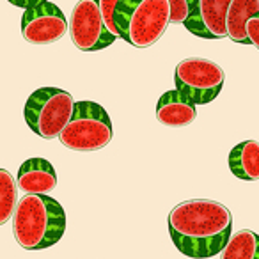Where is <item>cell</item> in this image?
Segmentation results:
<instances>
[{
  "instance_id": "obj_1",
  "label": "cell",
  "mask_w": 259,
  "mask_h": 259,
  "mask_svg": "<svg viewBox=\"0 0 259 259\" xmlns=\"http://www.w3.org/2000/svg\"><path fill=\"white\" fill-rule=\"evenodd\" d=\"M169 234L174 247L192 259L215 257L233 234V215L222 202L190 199L169 213Z\"/></svg>"
},
{
  "instance_id": "obj_2",
  "label": "cell",
  "mask_w": 259,
  "mask_h": 259,
  "mask_svg": "<svg viewBox=\"0 0 259 259\" xmlns=\"http://www.w3.org/2000/svg\"><path fill=\"white\" fill-rule=\"evenodd\" d=\"M66 231L64 208L48 195L27 194L15 209V240L25 250H43L61 241Z\"/></svg>"
},
{
  "instance_id": "obj_3",
  "label": "cell",
  "mask_w": 259,
  "mask_h": 259,
  "mask_svg": "<svg viewBox=\"0 0 259 259\" xmlns=\"http://www.w3.org/2000/svg\"><path fill=\"white\" fill-rule=\"evenodd\" d=\"M119 37L135 48H148L170 23L169 0H119L114 13Z\"/></svg>"
},
{
  "instance_id": "obj_4",
  "label": "cell",
  "mask_w": 259,
  "mask_h": 259,
  "mask_svg": "<svg viewBox=\"0 0 259 259\" xmlns=\"http://www.w3.org/2000/svg\"><path fill=\"white\" fill-rule=\"evenodd\" d=\"M114 128L107 110L96 101H76L73 115L59 135L64 148L78 153H91L110 144Z\"/></svg>"
},
{
  "instance_id": "obj_5",
  "label": "cell",
  "mask_w": 259,
  "mask_h": 259,
  "mask_svg": "<svg viewBox=\"0 0 259 259\" xmlns=\"http://www.w3.org/2000/svg\"><path fill=\"white\" fill-rule=\"evenodd\" d=\"M73 96L59 87H41L29 96L23 108L25 122L41 139L59 137L73 115Z\"/></svg>"
},
{
  "instance_id": "obj_6",
  "label": "cell",
  "mask_w": 259,
  "mask_h": 259,
  "mask_svg": "<svg viewBox=\"0 0 259 259\" xmlns=\"http://www.w3.org/2000/svg\"><path fill=\"white\" fill-rule=\"evenodd\" d=\"M224 69L209 59L190 57L176 66V89L194 105H208L220 94L224 87Z\"/></svg>"
},
{
  "instance_id": "obj_7",
  "label": "cell",
  "mask_w": 259,
  "mask_h": 259,
  "mask_svg": "<svg viewBox=\"0 0 259 259\" xmlns=\"http://www.w3.org/2000/svg\"><path fill=\"white\" fill-rule=\"evenodd\" d=\"M71 41L82 52H98L108 48L117 36L105 25L100 0H78L69 18Z\"/></svg>"
},
{
  "instance_id": "obj_8",
  "label": "cell",
  "mask_w": 259,
  "mask_h": 259,
  "mask_svg": "<svg viewBox=\"0 0 259 259\" xmlns=\"http://www.w3.org/2000/svg\"><path fill=\"white\" fill-rule=\"evenodd\" d=\"M68 32L64 13L52 2L25 9L22 16V36L32 45H50L62 39Z\"/></svg>"
},
{
  "instance_id": "obj_9",
  "label": "cell",
  "mask_w": 259,
  "mask_h": 259,
  "mask_svg": "<svg viewBox=\"0 0 259 259\" xmlns=\"http://www.w3.org/2000/svg\"><path fill=\"white\" fill-rule=\"evenodd\" d=\"M231 0H199L183 25L202 39L227 37V8Z\"/></svg>"
},
{
  "instance_id": "obj_10",
  "label": "cell",
  "mask_w": 259,
  "mask_h": 259,
  "mask_svg": "<svg viewBox=\"0 0 259 259\" xmlns=\"http://www.w3.org/2000/svg\"><path fill=\"white\" fill-rule=\"evenodd\" d=\"M16 185L23 194L47 195L57 187V172L45 158H29L20 165Z\"/></svg>"
},
{
  "instance_id": "obj_11",
  "label": "cell",
  "mask_w": 259,
  "mask_h": 259,
  "mask_svg": "<svg viewBox=\"0 0 259 259\" xmlns=\"http://www.w3.org/2000/svg\"><path fill=\"white\" fill-rule=\"evenodd\" d=\"M197 105H194L178 89L167 91L160 96L156 103V119L169 128H185L192 124L197 117Z\"/></svg>"
},
{
  "instance_id": "obj_12",
  "label": "cell",
  "mask_w": 259,
  "mask_h": 259,
  "mask_svg": "<svg viewBox=\"0 0 259 259\" xmlns=\"http://www.w3.org/2000/svg\"><path fill=\"white\" fill-rule=\"evenodd\" d=\"M229 169L243 181L259 180V142L243 141L229 153Z\"/></svg>"
},
{
  "instance_id": "obj_13",
  "label": "cell",
  "mask_w": 259,
  "mask_h": 259,
  "mask_svg": "<svg viewBox=\"0 0 259 259\" xmlns=\"http://www.w3.org/2000/svg\"><path fill=\"white\" fill-rule=\"evenodd\" d=\"M255 15H259V0H231L226 16L227 37L238 45H250L245 32V23Z\"/></svg>"
},
{
  "instance_id": "obj_14",
  "label": "cell",
  "mask_w": 259,
  "mask_h": 259,
  "mask_svg": "<svg viewBox=\"0 0 259 259\" xmlns=\"http://www.w3.org/2000/svg\"><path fill=\"white\" fill-rule=\"evenodd\" d=\"M220 259H259V234L250 229L233 233L220 252Z\"/></svg>"
},
{
  "instance_id": "obj_15",
  "label": "cell",
  "mask_w": 259,
  "mask_h": 259,
  "mask_svg": "<svg viewBox=\"0 0 259 259\" xmlns=\"http://www.w3.org/2000/svg\"><path fill=\"white\" fill-rule=\"evenodd\" d=\"M18 206V185L6 169H0V226H4L15 215Z\"/></svg>"
},
{
  "instance_id": "obj_16",
  "label": "cell",
  "mask_w": 259,
  "mask_h": 259,
  "mask_svg": "<svg viewBox=\"0 0 259 259\" xmlns=\"http://www.w3.org/2000/svg\"><path fill=\"white\" fill-rule=\"evenodd\" d=\"M199 0H169L170 4V23H185L190 16Z\"/></svg>"
},
{
  "instance_id": "obj_17",
  "label": "cell",
  "mask_w": 259,
  "mask_h": 259,
  "mask_svg": "<svg viewBox=\"0 0 259 259\" xmlns=\"http://www.w3.org/2000/svg\"><path fill=\"white\" fill-rule=\"evenodd\" d=\"M117 2L119 0H100V9H101V15H103L107 29L110 30L114 36L119 37L117 27H115V22H114V13H115V8H117Z\"/></svg>"
},
{
  "instance_id": "obj_18",
  "label": "cell",
  "mask_w": 259,
  "mask_h": 259,
  "mask_svg": "<svg viewBox=\"0 0 259 259\" xmlns=\"http://www.w3.org/2000/svg\"><path fill=\"white\" fill-rule=\"evenodd\" d=\"M245 32H247L248 43L254 45L259 50V15L252 16L250 20H247L245 23Z\"/></svg>"
},
{
  "instance_id": "obj_19",
  "label": "cell",
  "mask_w": 259,
  "mask_h": 259,
  "mask_svg": "<svg viewBox=\"0 0 259 259\" xmlns=\"http://www.w3.org/2000/svg\"><path fill=\"white\" fill-rule=\"evenodd\" d=\"M8 2L13 6H16V8L30 9V8H36V6L43 4V2H48V0H8Z\"/></svg>"
}]
</instances>
